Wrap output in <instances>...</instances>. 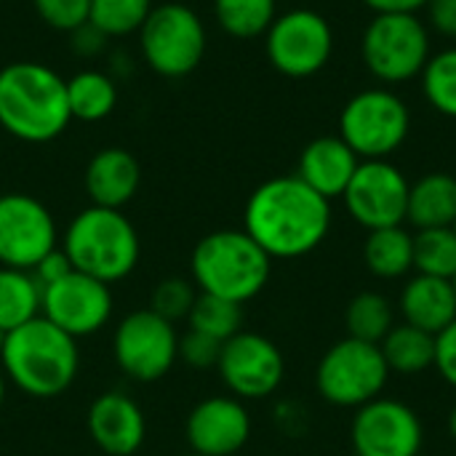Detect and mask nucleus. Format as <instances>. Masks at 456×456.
I'll return each instance as SVG.
<instances>
[{
    "label": "nucleus",
    "mask_w": 456,
    "mask_h": 456,
    "mask_svg": "<svg viewBox=\"0 0 456 456\" xmlns=\"http://www.w3.org/2000/svg\"><path fill=\"white\" fill-rule=\"evenodd\" d=\"M243 230L270 259L313 254L331 230V200L307 187L297 174L262 182L243 211Z\"/></svg>",
    "instance_id": "1"
},
{
    "label": "nucleus",
    "mask_w": 456,
    "mask_h": 456,
    "mask_svg": "<svg viewBox=\"0 0 456 456\" xmlns=\"http://www.w3.org/2000/svg\"><path fill=\"white\" fill-rule=\"evenodd\" d=\"M0 369L5 379H11L29 398H59L72 387L80 369L77 339L37 315L5 334Z\"/></svg>",
    "instance_id": "2"
},
{
    "label": "nucleus",
    "mask_w": 456,
    "mask_h": 456,
    "mask_svg": "<svg viewBox=\"0 0 456 456\" xmlns=\"http://www.w3.org/2000/svg\"><path fill=\"white\" fill-rule=\"evenodd\" d=\"M67 80L40 61H11L0 69V126L32 144L56 139L69 126Z\"/></svg>",
    "instance_id": "3"
},
{
    "label": "nucleus",
    "mask_w": 456,
    "mask_h": 456,
    "mask_svg": "<svg viewBox=\"0 0 456 456\" xmlns=\"http://www.w3.org/2000/svg\"><path fill=\"white\" fill-rule=\"evenodd\" d=\"M190 270L198 291L246 305L265 291L273 259L246 230H216L198 240Z\"/></svg>",
    "instance_id": "4"
},
{
    "label": "nucleus",
    "mask_w": 456,
    "mask_h": 456,
    "mask_svg": "<svg viewBox=\"0 0 456 456\" xmlns=\"http://www.w3.org/2000/svg\"><path fill=\"white\" fill-rule=\"evenodd\" d=\"M61 251L72 270L110 286L136 270L142 243L136 227L120 208L88 206L69 222Z\"/></svg>",
    "instance_id": "5"
},
{
    "label": "nucleus",
    "mask_w": 456,
    "mask_h": 456,
    "mask_svg": "<svg viewBox=\"0 0 456 456\" xmlns=\"http://www.w3.org/2000/svg\"><path fill=\"white\" fill-rule=\"evenodd\" d=\"M430 29L417 13H374L361 37L366 69L390 86L422 75L430 59Z\"/></svg>",
    "instance_id": "6"
},
{
    "label": "nucleus",
    "mask_w": 456,
    "mask_h": 456,
    "mask_svg": "<svg viewBox=\"0 0 456 456\" xmlns=\"http://www.w3.org/2000/svg\"><path fill=\"white\" fill-rule=\"evenodd\" d=\"M409 128L411 112L390 88L358 91L339 115V136L361 160H387L403 147Z\"/></svg>",
    "instance_id": "7"
},
{
    "label": "nucleus",
    "mask_w": 456,
    "mask_h": 456,
    "mask_svg": "<svg viewBox=\"0 0 456 456\" xmlns=\"http://www.w3.org/2000/svg\"><path fill=\"white\" fill-rule=\"evenodd\" d=\"M390 379V369L379 345H369L353 337L331 345L315 369L318 395L339 409H361L377 401Z\"/></svg>",
    "instance_id": "8"
},
{
    "label": "nucleus",
    "mask_w": 456,
    "mask_h": 456,
    "mask_svg": "<svg viewBox=\"0 0 456 456\" xmlns=\"http://www.w3.org/2000/svg\"><path fill=\"white\" fill-rule=\"evenodd\" d=\"M144 61L163 77L190 75L206 53V27L182 3H163L150 11L139 29Z\"/></svg>",
    "instance_id": "9"
},
{
    "label": "nucleus",
    "mask_w": 456,
    "mask_h": 456,
    "mask_svg": "<svg viewBox=\"0 0 456 456\" xmlns=\"http://www.w3.org/2000/svg\"><path fill=\"white\" fill-rule=\"evenodd\" d=\"M270 64L286 77H310L321 72L334 53V29L313 8H291L265 32Z\"/></svg>",
    "instance_id": "10"
},
{
    "label": "nucleus",
    "mask_w": 456,
    "mask_h": 456,
    "mask_svg": "<svg viewBox=\"0 0 456 456\" xmlns=\"http://www.w3.org/2000/svg\"><path fill=\"white\" fill-rule=\"evenodd\" d=\"M112 353L118 369L128 379L158 382L179 361V334L174 323H168L150 307L136 310L118 323Z\"/></svg>",
    "instance_id": "11"
},
{
    "label": "nucleus",
    "mask_w": 456,
    "mask_h": 456,
    "mask_svg": "<svg viewBox=\"0 0 456 456\" xmlns=\"http://www.w3.org/2000/svg\"><path fill=\"white\" fill-rule=\"evenodd\" d=\"M216 371L235 398L262 401L283 385L286 358L273 339L243 329L222 345Z\"/></svg>",
    "instance_id": "12"
},
{
    "label": "nucleus",
    "mask_w": 456,
    "mask_h": 456,
    "mask_svg": "<svg viewBox=\"0 0 456 456\" xmlns=\"http://www.w3.org/2000/svg\"><path fill=\"white\" fill-rule=\"evenodd\" d=\"M350 444L355 456H417L425 444V428L409 403L379 395L355 409Z\"/></svg>",
    "instance_id": "13"
},
{
    "label": "nucleus",
    "mask_w": 456,
    "mask_h": 456,
    "mask_svg": "<svg viewBox=\"0 0 456 456\" xmlns=\"http://www.w3.org/2000/svg\"><path fill=\"white\" fill-rule=\"evenodd\" d=\"M409 187L411 182L390 160H361L342 195V203L347 214L369 232L379 227H395L406 222Z\"/></svg>",
    "instance_id": "14"
},
{
    "label": "nucleus",
    "mask_w": 456,
    "mask_h": 456,
    "mask_svg": "<svg viewBox=\"0 0 456 456\" xmlns=\"http://www.w3.org/2000/svg\"><path fill=\"white\" fill-rule=\"evenodd\" d=\"M56 248V222L32 195H0V267L32 270Z\"/></svg>",
    "instance_id": "15"
},
{
    "label": "nucleus",
    "mask_w": 456,
    "mask_h": 456,
    "mask_svg": "<svg viewBox=\"0 0 456 456\" xmlns=\"http://www.w3.org/2000/svg\"><path fill=\"white\" fill-rule=\"evenodd\" d=\"M40 315L75 339L91 337L102 331L112 315V291L107 283L72 270L43 289Z\"/></svg>",
    "instance_id": "16"
},
{
    "label": "nucleus",
    "mask_w": 456,
    "mask_h": 456,
    "mask_svg": "<svg viewBox=\"0 0 456 456\" xmlns=\"http://www.w3.org/2000/svg\"><path fill=\"white\" fill-rule=\"evenodd\" d=\"M184 436L195 454L235 456L251 438V417L240 398L211 395L190 411Z\"/></svg>",
    "instance_id": "17"
},
{
    "label": "nucleus",
    "mask_w": 456,
    "mask_h": 456,
    "mask_svg": "<svg viewBox=\"0 0 456 456\" xmlns=\"http://www.w3.org/2000/svg\"><path fill=\"white\" fill-rule=\"evenodd\" d=\"M86 425L107 456H134L147 438L144 411L126 393H102L91 403Z\"/></svg>",
    "instance_id": "18"
},
{
    "label": "nucleus",
    "mask_w": 456,
    "mask_h": 456,
    "mask_svg": "<svg viewBox=\"0 0 456 456\" xmlns=\"http://www.w3.org/2000/svg\"><path fill=\"white\" fill-rule=\"evenodd\" d=\"M358 166L361 158L342 136H318L302 150L297 176L326 200H334L345 195Z\"/></svg>",
    "instance_id": "19"
},
{
    "label": "nucleus",
    "mask_w": 456,
    "mask_h": 456,
    "mask_svg": "<svg viewBox=\"0 0 456 456\" xmlns=\"http://www.w3.org/2000/svg\"><path fill=\"white\" fill-rule=\"evenodd\" d=\"M398 307H401L403 323L438 337L456 321L454 281L417 273L414 278L406 281Z\"/></svg>",
    "instance_id": "20"
},
{
    "label": "nucleus",
    "mask_w": 456,
    "mask_h": 456,
    "mask_svg": "<svg viewBox=\"0 0 456 456\" xmlns=\"http://www.w3.org/2000/svg\"><path fill=\"white\" fill-rule=\"evenodd\" d=\"M142 168L128 150L104 147L86 168V190L94 206L123 208L139 190Z\"/></svg>",
    "instance_id": "21"
},
{
    "label": "nucleus",
    "mask_w": 456,
    "mask_h": 456,
    "mask_svg": "<svg viewBox=\"0 0 456 456\" xmlns=\"http://www.w3.org/2000/svg\"><path fill=\"white\" fill-rule=\"evenodd\" d=\"M456 219V176L433 171L411 182L406 222L414 230L452 227Z\"/></svg>",
    "instance_id": "22"
},
{
    "label": "nucleus",
    "mask_w": 456,
    "mask_h": 456,
    "mask_svg": "<svg viewBox=\"0 0 456 456\" xmlns=\"http://www.w3.org/2000/svg\"><path fill=\"white\" fill-rule=\"evenodd\" d=\"M363 265L379 281H398L414 270V232L403 224L379 227L366 235Z\"/></svg>",
    "instance_id": "23"
},
{
    "label": "nucleus",
    "mask_w": 456,
    "mask_h": 456,
    "mask_svg": "<svg viewBox=\"0 0 456 456\" xmlns=\"http://www.w3.org/2000/svg\"><path fill=\"white\" fill-rule=\"evenodd\" d=\"M379 350L390 374L417 377L436 366V337L409 323H395Z\"/></svg>",
    "instance_id": "24"
},
{
    "label": "nucleus",
    "mask_w": 456,
    "mask_h": 456,
    "mask_svg": "<svg viewBox=\"0 0 456 456\" xmlns=\"http://www.w3.org/2000/svg\"><path fill=\"white\" fill-rule=\"evenodd\" d=\"M43 289L32 270L0 267V329L8 334L40 315Z\"/></svg>",
    "instance_id": "25"
},
{
    "label": "nucleus",
    "mask_w": 456,
    "mask_h": 456,
    "mask_svg": "<svg viewBox=\"0 0 456 456\" xmlns=\"http://www.w3.org/2000/svg\"><path fill=\"white\" fill-rule=\"evenodd\" d=\"M395 326V307L382 291H358L345 307V331L353 339L379 345Z\"/></svg>",
    "instance_id": "26"
},
{
    "label": "nucleus",
    "mask_w": 456,
    "mask_h": 456,
    "mask_svg": "<svg viewBox=\"0 0 456 456\" xmlns=\"http://www.w3.org/2000/svg\"><path fill=\"white\" fill-rule=\"evenodd\" d=\"M67 104L69 115L86 123L104 120L118 104L115 83L99 69H83L67 80Z\"/></svg>",
    "instance_id": "27"
},
{
    "label": "nucleus",
    "mask_w": 456,
    "mask_h": 456,
    "mask_svg": "<svg viewBox=\"0 0 456 456\" xmlns=\"http://www.w3.org/2000/svg\"><path fill=\"white\" fill-rule=\"evenodd\" d=\"M219 27L240 40L259 37L278 16L275 0H214Z\"/></svg>",
    "instance_id": "28"
},
{
    "label": "nucleus",
    "mask_w": 456,
    "mask_h": 456,
    "mask_svg": "<svg viewBox=\"0 0 456 456\" xmlns=\"http://www.w3.org/2000/svg\"><path fill=\"white\" fill-rule=\"evenodd\" d=\"M187 323L192 331H200L224 345L227 339L243 331V305L198 291V299L190 310Z\"/></svg>",
    "instance_id": "29"
},
{
    "label": "nucleus",
    "mask_w": 456,
    "mask_h": 456,
    "mask_svg": "<svg viewBox=\"0 0 456 456\" xmlns=\"http://www.w3.org/2000/svg\"><path fill=\"white\" fill-rule=\"evenodd\" d=\"M414 273L454 281L456 232L452 227H433L414 232Z\"/></svg>",
    "instance_id": "30"
},
{
    "label": "nucleus",
    "mask_w": 456,
    "mask_h": 456,
    "mask_svg": "<svg viewBox=\"0 0 456 456\" xmlns=\"http://www.w3.org/2000/svg\"><path fill=\"white\" fill-rule=\"evenodd\" d=\"M419 77L428 104L446 118H456V48L433 53Z\"/></svg>",
    "instance_id": "31"
},
{
    "label": "nucleus",
    "mask_w": 456,
    "mask_h": 456,
    "mask_svg": "<svg viewBox=\"0 0 456 456\" xmlns=\"http://www.w3.org/2000/svg\"><path fill=\"white\" fill-rule=\"evenodd\" d=\"M152 8V0H91L88 21L104 37H120L142 29Z\"/></svg>",
    "instance_id": "32"
},
{
    "label": "nucleus",
    "mask_w": 456,
    "mask_h": 456,
    "mask_svg": "<svg viewBox=\"0 0 456 456\" xmlns=\"http://www.w3.org/2000/svg\"><path fill=\"white\" fill-rule=\"evenodd\" d=\"M198 299V286L187 278H163L152 291V313L166 318L168 323L187 321L190 310Z\"/></svg>",
    "instance_id": "33"
},
{
    "label": "nucleus",
    "mask_w": 456,
    "mask_h": 456,
    "mask_svg": "<svg viewBox=\"0 0 456 456\" xmlns=\"http://www.w3.org/2000/svg\"><path fill=\"white\" fill-rule=\"evenodd\" d=\"M37 16L61 32H75L83 24H88L91 16V0H32Z\"/></svg>",
    "instance_id": "34"
},
{
    "label": "nucleus",
    "mask_w": 456,
    "mask_h": 456,
    "mask_svg": "<svg viewBox=\"0 0 456 456\" xmlns=\"http://www.w3.org/2000/svg\"><path fill=\"white\" fill-rule=\"evenodd\" d=\"M219 355H222V342H216L200 331L190 329L184 337H179V361L187 363L190 369H198V371L216 369Z\"/></svg>",
    "instance_id": "35"
},
{
    "label": "nucleus",
    "mask_w": 456,
    "mask_h": 456,
    "mask_svg": "<svg viewBox=\"0 0 456 456\" xmlns=\"http://www.w3.org/2000/svg\"><path fill=\"white\" fill-rule=\"evenodd\" d=\"M446 385L456 390V321L436 337V366Z\"/></svg>",
    "instance_id": "36"
},
{
    "label": "nucleus",
    "mask_w": 456,
    "mask_h": 456,
    "mask_svg": "<svg viewBox=\"0 0 456 456\" xmlns=\"http://www.w3.org/2000/svg\"><path fill=\"white\" fill-rule=\"evenodd\" d=\"M69 273H72V265H69V259H67V254H64L61 248H53L51 254H45V256L32 267V275H35V281L40 283V289H45V286L61 281V278L69 275Z\"/></svg>",
    "instance_id": "37"
},
{
    "label": "nucleus",
    "mask_w": 456,
    "mask_h": 456,
    "mask_svg": "<svg viewBox=\"0 0 456 456\" xmlns=\"http://www.w3.org/2000/svg\"><path fill=\"white\" fill-rule=\"evenodd\" d=\"M428 24L444 35V37H456V0H428Z\"/></svg>",
    "instance_id": "38"
},
{
    "label": "nucleus",
    "mask_w": 456,
    "mask_h": 456,
    "mask_svg": "<svg viewBox=\"0 0 456 456\" xmlns=\"http://www.w3.org/2000/svg\"><path fill=\"white\" fill-rule=\"evenodd\" d=\"M374 13H417L428 5V0H363Z\"/></svg>",
    "instance_id": "39"
},
{
    "label": "nucleus",
    "mask_w": 456,
    "mask_h": 456,
    "mask_svg": "<svg viewBox=\"0 0 456 456\" xmlns=\"http://www.w3.org/2000/svg\"><path fill=\"white\" fill-rule=\"evenodd\" d=\"M449 436H452V441L456 444V403L452 406V411H449Z\"/></svg>",
    "instance_id": "40"
},
{
    "label": "nucleus",
    "mask_w": 456,
    "mask_h": 456,
    "mask_svg": "<svg viewBox=\"0 0 456 456\" xmlns=\"http://www.w3.org/2000/svg\"><path fill=\"white\" fill-rule=\"evenodd\" d=\"M3 403H5V374L0 369V409H3Z\"/></svg>",
    "instance_id": "41"
},
{
    "label": "nucleus",
    "mask_w": 456,
    "mask_h": 456,
    "mask_svg": "<svg viewBox=\"0 0 456 456\" xmlns=\"http://www.w3.org/2000/svg\"><path fill=\"white\" fill-rule=\"evenodd\" d=\"M3 342H5V331L0 329V350H3Z\"/></svg>",
    "instance_id": "42"
},
{
    "label": "nucleus",
    "mask_w": 456,
    "mask_h": 456,
    "mask_svg": "<svg viewBox=\"0 0 456 456\" xmlns=\"http://www.w3.org/2000/svg\"><path fill=\"white\" fill-rule=\"evenodd\" d=\"M452 230H454V232H456V219H454V224H452Z\"/></svg>",
    "instance_id": "43"
},
{
    "label": "nucleus",
    "mask_w": 456,
    "mask_h": 456,
    "mask_svg": "<svg viewBox=\"0 0 456 456\" xmlns=\"http://www.w3.org/2000/svg\"><path fill=\"white\" fill-rule=\"evenodd\" d=\"M184 456H200V454H195V452H192V454H184Z\"/></svg>",
    "instance_id": "44"
},
{
    "label": "nucleus",
    "mask_w": 456,
    "mask_h": 456,
    "mask_svg": "<svg viewBox=\"0 0 456 456\" xmlns=\"http://www.w3.org/2000/svg\"><path fill=\"white\" fill-rule=\"evenodd\" d=\"M454 291H456V275H454Z\"/></svg>",
    "instance_id": "45"
},
{
    "label": "nucleus",
    "mask_w": 456,
    "mask_h": 456,
    "mask_svg": "<svg viewBox=\"0 0 456 456\" xmlns=\"http://www.w3.org/2000/svg\"><path fill=\"white\" fill-rule=\"evenodd\" d=\"M417 456H428V454H422V452H419V454H417Z\"/></svg>",
    "instance_id": "46"
}]
</instances>
